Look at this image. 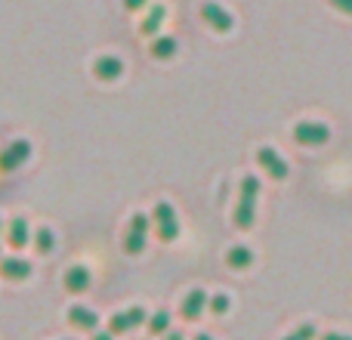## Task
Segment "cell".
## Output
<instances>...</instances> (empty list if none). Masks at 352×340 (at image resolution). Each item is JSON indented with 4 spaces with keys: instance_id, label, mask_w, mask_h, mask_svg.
<instances>
[{
    "instance_id": "cell-18",
    "label": "cell",
    "mask_w": 352,
    "mask_h": 340,
    "mask_svg": "<svg viewBox=\"0 0 352 340\" xmlns=\"http://www.w3.org/2000/svg\"><path fill=\"white\" fill-rule=\"evenodd\" d=\"M148 331L152 334H167L170 331V312L167 310H158L152 319H148Z\"/></svg>"
},
{
    "instance_id": "cell-10",
    "label": "cell",
    "mask_w": 352,
    "mask_h": 340,
    "mask_svg": "<svg viewBox=\"0 0 352 340\" xmlns=\"http://www.w3.org/2000/svg\"><path fill=\"white\" fill-rule=\"evenodd\" d=\"M93 74H96L99 81H118L124 74V62L118 59V56H99V59L93 62Z\"/></svg>"
},
{
    "instance_id": "cell-22",
    "label": "cell",
    "mask_w": 352,
    "mask_h": 340,
    "mask_svg": "<svg viewBox=\"0 0 352 340\" xmlns=\"http://www.w3.org/2000/svg\"><path fill=\"white\" fill-rule=\"evenodd\" d=\"M334 10H340L343 16H352V0H328Z\"/></svg>"
},
{
    "instance_id": "cell-21",
    "label": "cell",
    "mask_w": 352,
    "mask_h": 340,
    "mask_svg": "<svg viewBox=\"0 0 352 340\" xmlns=\"http://www.w3.org/2000/svg\"><path fill=\"white\" fill-rule=\"evenodd\" d=\"M285 340H316V325H300L297 331H291V334H287Z\"/></svg>"
},
{
    "instance_id": "cell-3",
    "label": "cell",
    "mask_w": 352,
    "mask_h": 340,
    "mask_svg": "<svg viewBox=\"0 0 352 340\" xmlns=\"http://www.w3.org/2000/svg\"><path fill=\"white\" fill-rule=\"evenodd\" d=\"M328 140H331V127L324 121L294 124V142H300V146H324Z\"/></svg>"
},
{
    "instance_id": "cell-17",
    "label": "cell",
    "mask_w": 352,
    "mask_h": 340,
    "mask_svg": "<svg viewBox=\"0 0 352 340\" xmlns=\"http://www.w3.org/2000/svg\"><path fill=\"white\" fill-rule=\"evenodd\" d=\"M152 56L155 59H173L176 56V37H155L152 41Z\"/></svg>"
},
{
    "instance_id": "cell-23",
    "label": "cell",
    "mask_w": 352,
    "mask_h": 340,
    "mask_svg": "<svg viewBox=\"0 0 352 340\" xmlns=\"http://www.w3.org/2000/svg\"><path fill=\"white\" fill-rule=\"evenodd\" d=\"M148 0H124V6H127L130 12H136V10H142V6H146Z\"/></svg>"
},
{
    "instance_id": "cell-11",
    "label": "cell",
    "mask_w": 352,
    "mask_h": 340,
    "mask_svg": "<svg viewBox=\"0 0 352 340\" xmlns=\"http://www.w3.org/2000/svg\"><path fill=\"white\" fill-rule=\"evenodd\" d=\"M0 275H3L6 281H22L31 275V263L19 260V257H6V260H0Z\"/></svg>"
},
{
    "instance_id": "cell-8",
    "label": "cell",
    "mask_w": 352,
    "mask_h": 340,
    "mask_svg": "<svg viewBox=\"0 0 352 340\" xmlns=\"http://www.w3.org/2000/svg\"><path fill=\"white\" fill-rule=\"evenodd\" d=\"M201 19H204V22L210 25L213 31H219V34L232 31V25H235L232 12H229V10H223L219 3H204V6H201Z\"/></svg>"
},
{
    "instance_id": "cell-14",
    "label": "cell",
    "mask_w": 352,
    "mask_h": 340,
    "mask_svg": "<svg viewBox=\"0 0 352 340\" xmlns=\"http://www.w3.org/2000/svg\"><path fill=\"white\" fill-rule=\"evenodd\" d=\"M90 288V269L87 266H72L65 273V291L72 294H84Z\"/></svg>"
},
{
    "instance_id": "cell-9",
    "label": "cell",
    "mask_w": 352,
    "mask_h": 340,
    "mask_svg": "<svg viewBox=\"0 0 352 340\" xmlns=\"http://www.w3.org/2000/svg\"><path fill=\"white\" fill-rule=\"evenodd\" d=\"M204 310H207V291L204 288H192V291L182 297V306H179L182 319H186V322H195V319H201Z\"/></svg>"
},
{
    "instance_id": "cell-6",
    "label": "cell",
    "mask_w": 352,
    "mask_h": 340,
    "mask_svg": "<svg viewBox=\"0 0 352 340\" xmlns=\"http://www.w3.org/2000/svg\"><path fill=\"white\" fill-rule=\"evenodd\" d=\"M256 164L266 170L272 180H287V173H291V167H287V161L281 158L278 152H275L272 146H260L256 149Z\"/></svg>"
},
{
    "instance_id": "cell-24",
    "label": "cell",
    "mask_w": 352,
    "mask_h": 340,
    "mask_svg": "<svg viewBox=\"0 0 352 340\" xmlns=\"http://www.w3.org/2000/svg\"><path fill=\"white\" fill-rule=\"evenodd\" d=\"M318 340H352L349 334H340V331H328V334H322Z\"/></svg>"
},
{
    "instance_id": "cell-19",
    "label": "cell",
    "mask_w": 352,
    "mask_h": 340,
    "mask_svg": "<svg viewBox=\"0 0 352 340\" xmlns=\"http://www.w3.org/2000/svg\"><path fill=\"white\" fill-rule=\"evenodd\" d=\"M34 248L41 251V254H50V251L56 248V235L50 229H37V235H34Z\"/></svg>"
},
{
    "instance_id": "cell-5",
    "label": "cell",
    "mask_w": 352,
    "mask_h": 340,
    "mask_svg": "<svg viewBox=\"0 0 352 340\" xmlns=\"http://www.w3.org/2000/svg\"><path fill=\"white\" fill-rule=\"evenodd\" d=\"M31 158V142L28 140H12L10 146L0 152V173H12Z\"/></svg>"
},
{
    "instance_id": "cell-16",
    "label": "cell",
    "mask_w": 352,
    "mask_h": 340,
    "mask_svg": "<svg viewBox=\"0 0 352 340\" xmlns=\"http://www.w3.org/2000/svg\"><path fill=\"white\" fill-rule=\"evenodd\" d=\"M164 16H167V10H164L161 3H158V6H152V10H148V16L142 19L140 31H142L146 37H155V34H158V28H161V22H164Z\"/></svg>"
},
{
    "instance_id": "cell-26",
    "label": "cell",
    "mask_w": 352,
    "mask_h": 340,
    "mask_svg": "<svg viewBox=\"0 0 352 340\" xmlns=\"http://www.w3.org/2000/svg\"><path fill=\"white\" fill-rule=\"evenodd\" d=\"M195 340H213L210 334H195Z\"/></svg>"
},
{
    "instance_id": "cell-13",
    "label": "cell",
    "mask_w": 352,
    "mask_h": 340,
    "mask_svg": "<svg viewBox=\"0 0 352 340\" xmlns=\"http://www.w3.org/2000/svg\"><path fill=\"white\" fill-rule=\"evenodd\" d=\"M68 325L80 328V331H96L99 316L93 310H87V306H72V310H68Z\"/></svg>"
},
{
    "instance_id": "cell-1",
    "label": "cell",
    "mask_w": 352,
    "mask_h": 340,
    "mask_svg": "<svg viewBox=\"0 0 352 340\" xmlns=\"http://www.w3.org/2000/svg\"><path fill=\"white\" fill-rule=\"evenodd\" d=\"M256 198H260V180H256L254 173H248L241 180V195H238V204H235V211H232V220H235V226L241 232L254 229V223H256Z\"/></svg>"
},
{
    "instance_id": "cell-28",
    "label": "cell",
    "mask_w": 352,
    "mask_h": 340,
    "mask_svg": "<svg viewBox=\"0 0 352 340\" xmlns=\"http://www.w3.org/2000/svg\"><path fill=\"white\" fill-rule=\"evenodd\" d=\"M0 229H3V223H0Z\"/></svg>"
},
{
    "instance_id": "cell-25",
    "label": "cell",
    "mask_w": 352,
    "mask_h": 340,
    "mask_svg": "<svg viewBox=\"0 0 352 340\" xmlns=\"http://www.w3.org/2000/svg\"><path fill=\"white\" fill-rule=\"evenodd\" d=\"M167 340H182V334H176V331H167Z\"/></svg>"
},
{
    "instance_id": "cell-4",
    "label": "cell",
    "mask_w": 352,
    "mask_h": 340,
    "mask_svg": "<svg viewBox=\"0 0 352 340\" xmlns=\"http://www.w3.org/2000/svg\"><path fill=\"white\" fill-rule=\"evenodd\" d=\"M146 242H148V217L146 213H133L130 229H127V235H124V251H127L130 257H136L146 251Z\"/></svg>"
},
{
    "instance_id": "cell-12",
    "label": "cell",
    "mask_w": 352,
    "mask_h": 340,
    "mask_svg": "<svg viewBox=\"0 0 352 340\" xmlns=\"http://www.w3.org/2000/svg\"><path fill=\"white\" fill-rule=\"evenodd\" d=\"M6 242H10V248H16V251H22L25 244L31 242L25 217H12V220H10V226H6Z\"/></svg>"
},
{
    "instance_id": "cell-7",
    "label": "cell",
    "mask_w": 352,
    "mask_h": 340,
    "mask_svg": "<svg viewBox=\"0 0 352 340\" xmlns=\"http://www.w3.org/2000/svg\"><path fill=\"white\" fill-rule=\"evenodd\" d=\"M148 319V312L142 310V306H130V310H124V312H118V316H111L109 319V334L115 337V334H124V331H130V328H136V325H142Z\"/></svg>"
},
{
    "instance_id": "cell-15",
    "label": "cell",
    "mask_w": 352,
    "mask_h": 340,
    "mask_svg": "<svg viewBox=\"0 0 352 340\" xmlns=\"http://www.w3.org/2000/svg\"><path fill=\"white\" fill-rule=\"evenodd\" d=\"M250 263H254V251H250L248 244H232V248L226 251V266L229 269H248Z\"/></svg>"
},
{
    "instance_id": "cell-20",
    "label": "cell",
    "mask_w": 352,
    "mask_h": 340,
    "mask_svg": "<svg viewBox=\"0 0 352 340\" xmlns=\"http://www.w3.org/2000/svg\"><path fill=\"white\" fill-rule=\"evenodd\" d=\"M232 300L226 297V294H213V297H207V310L213 312V316H223V312H229Z\"/></svg>"
},
{
    "instance_id": "cell-2",
    "label": "cell",
    "mask_w": 352,
    "mask_h": 340,
    "mask_svg": "<svg viewBox=\"0 0 352 340\" xmlns=\"http://www.w3.org/2000/svg\"><path fill=\"white\" fill-rule=\"evenodd\" d=\"M152 220H155V229H158V238L161 242H176L179 238V220H176V211L173 204H167V201H158L152 211Z\"/></svg>"
},
{
    "instance_id": "cell-27",
    "label": "cell",
    "mask_w": 352,
    "mask_h": 340,
    "mask_svg": "<svg viewBox=\"0 0 352 340\" xmlns=\"http://www.w3.org/2000/svg\"><path fill=\"white\" fill-rule=\"evenodd\" d=\"M93 340H111V334H96Z\"/></svg>"
}]
</instances>
